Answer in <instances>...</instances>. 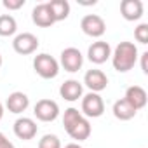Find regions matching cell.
Masks as SVG:
<instances>
[{"mask_svg": "<svg viewBox=\"0 0 148 148\" xmlns=\"http://www.w3.org/2000/svg\"><path fill=\"white\" fill-rule=\"evenodd\" d=\"M63 125L68 136L75 141H86L91 136V124L89 120L77 110V108H66L63 115Z\"/></svg>", "mask_w": 148, "mask_h": 148, "instance_id": "obj_1", "label": "cell"}, {"mask_svg": "<svg viewBox=\"0 0 148 148\" xmlns=\"http://www.w3.org/2000/svg\"><path fill=\"white\" fill-rule=\"evenodd\" d=\"M136 61H138V47L132 42H120L112 52V64L119 73L132 70Z\"/></svg>", "mask_w": 148, "mask_h": 148, "instance_id": "obj_2", "label": "cell"}, {"mask_svg": "<svg viewBox=\"0 0 148 148\" xmlns=\"http://www.w3.org/2000/svg\"><path fill=\"white\" fill-rule=\"evenodd\" d=\"M33 70H35V73H37L38 77H42L45 80H51V79L58 77V73H59V63L51 54L42 52V54H37L33 58Z\"/></svg>", "mask_w": 148, "mask_h": 148, "instance_id": "obj_3", "label": "cell"}, {"mask_svg": "<svg viewBox=\"0 0 148 148\" xmlns=\"http://www.w3.org/2000/svg\"><path fill=\"white\" fill-rule=\"evenodd\" d=\"M86 119H98L105 113V103L103 98L96 92H89L86 96H82V112H80Z\"/></svg>", "mask_w": 148, "mask_h": 148, "instance_id": "obj_4", "label": "cell"}, {"mask_svg": "<svg viewBox=\"0 0 148 148\" xmlns=\"http://www.w3.org/2000/svg\"><path fill=\"white\" fill-rule=\"evenodd\" d=\"M59 64L64 68V71L75 73L82 68L84 64V56L77 47H66L61 51V58H59Z\"/></svg>", "mask_w": 148, "mask_h": 148, "instance_id": "obj_5", "label": "cell"}, {"mask_svg": "<svg viewBox=\"0 0 148 148\" xmlns=\"http://www.w3.org/2000/svg\"><path fill=\"white\" fill-rule=\"evenodd\" d=\"M80 28L82 32L87 35V37H92V38H99L105 35L106 32V23L101 16L98 14H87L82 18L80 21Z\"/></svg>", "mask_w": 148, "mask_h": 148, "instance_id": "obj_6", "label": "cell"}, {"mask_svg": "<svg viewBox=\"0 0 148 148\" xmlns=\"http://www.w3.org/2000/svg\"><path fill=\"white\" fill-rule=\"evenodd\" d=\"M33 115L40 122H54L59 117V105L52 99H40L33 108Z\"/></svg>", "mask_w": 148, "mask_h": 148, "instance_id": "obj_7", "label": "cell"}, {"mask_svg": "<svg viewBox=\"0 0 148 148\" xmlns=\"http://www.w3.org/2000/svg\"><path fill=\"white\" fill-rule=\"evenodd\" d=\"M12 49L21 54V56H28V54H33L37 49H38V38L30 33V32H25V33H19L14 37L12 40Z\"/></svg>", "mask_w": 148, "mask_h": 148, "instance_id": "obj_8", "label": "cell"}, {"mask_svg": "<svg viewBox=\"0 0 148 148\" xmlns=\"http://www.w3.org/2000/svg\"><path fill=\"white\" fill-rule=\"evenodd\" d=\"M87 58L91 63L94 64H103L106 63L110 58H112V47L108 42L105 40H98V42H92L87 49Z\"/></svg>", "mask_w": 148, "mask_h": 148, "instance_id": "obj_9", "label": "cell"}, {"mask_svg": "<svg viewBox=\"0 0 148 148\" xmlns=\"http://www.w3.org/2000/svg\"><path fill=\"white\" fill-rule=\"evenodd\" d=\"M12 129H14V134H16L19 139H23V141L33 139V138L37 136V131H38L37 122H35L33 119H30V117H19V119L14 122Z\"/></svg>", "mask_w": 148, "mask_h": 148, "instance_id": "obj_10", "label": "cell"}, {"mask_svg": "<svg viewBox=\"0 0 148 148\" xmlns=\"http://www.w3.org/2000/svg\"><path fill=\"white\" fill-rule=\"evenodd\" d=\"M84 84L87 86V89L91 92L99 94L101 91L106 89L108 77L105 75V71H101V70H89V71H86V75H84Z\"/></svg>", "mask_w": 148, "mask_h": 148, "instance_id": "obj_11", "label": "cell"}, {"mask_svg": "<svg viewBox=\"0 0 148 148\" xmlns=\"http://www.w3.org/2000/svg\"><path fill=\"white\" fill-rule=\"evenodd\" d=\"M59 94L63 99L73 103V101H79L82 99V94H84V86L75 80V79H70V80H64L59 87Z\"/></svg>", "mask_w": 148, "mask_h": 148, "instance_id": "obj_12", "label": "cell"}, {"mask_svg": "<svg viewBox=\"0 0 148 148\" xmlns=\"http://www.w3.org/2000/svg\"><path fill=\"white\" fill-rule=\"evenodd\" d=\"M143 2L141 0H122L120 2V14L125 21H138L143 16Z\"/></svg>", "mask_w": 148, "mask_h": 148, "instance_id": "obj_13", "label": "cell"}, {"mask_svg": "<svg viewBox=\"0 0 148 148\" xmlns=\"http://www.w3.org/2000/svg\"><path fill=\"white\" fill-rule=\"evenodd\" d=\"M32 19H33V23H35L37 26H40V28H51V26L56 23L54 18H52V14H51V11H49L47 2L38 4V5L33 7V11H32Z\"/></svg>", "mask_w": 148, "mask_h": 148, "instance_id": "obj_14", "label": "cell"}, {"mask_svg": "<svg viewBox=\"0 0 148 148\" xmlns=\"http://www.w3.org/2000/svg\"><path fill=\"white\" fill-rule=\"evenodd\" d=\"M124 99L138 112V110H141V108L146 106L148 96H146V91H145L143 87H139V86H131V87H127Z\"/></svg>", "mask_w": 148, "mask_h": 148, "instance_id": "obj_15", "label": "cell"}, {"mask_svg": "<svg viewBox=\"0 0 148 148\" xmlns=\"http://www.w3.org/2000/svg\"><path fill=\"white\" fill-rule=\"evenodd\" d=\"M5 106H7V110L11 113L19 115L30 106V98L25 92H21V91H14L12 94H9V98L5 101Z\"/></svg>", "mask_w": 148, "mask_h": 148, "instance_id": "obj_16", "label": "cell"}, {"mask_svg": "<svg viewBox=\"0 0 148 148\" xmlns=\"http://www.w3.org/2000/svg\"><path fill=\"white\" fill-rule=\"evenodd\" d=\"M112 112H113V115H115V119H119V120H122V122H125V120H131V119H134L136 117V110L122 98V99H117L115 103H113V108H112Z\"/></svg>", "mask_w": 148, "mask_h": 148, "instance_id": "obj_17", "label": "cell"}, {"mask_svg": "<svg viewBox=\"0 0 148 148\" xmlns=\"http://www.w3.org/2000/svg\"><path fill=\"white\" fill-rule=\"evenodd\" d=\"M47 5H49V11L56 23L64 21L70 16V4L66 0H51V2H47Z\"/></svg>", "mask_w": 148, "mask_h": 148, "instance_id": "obj_18", "label": "cell"}, {"mask_svg": "<svg viewBox=\"0 0 148 148\" xmlns=\"http://www.w3.org/2000/svg\"><path fill=\"white\" fill-rule=\"evenodd\" d=\"M18 32V23L11 14L0 16V37H12Z\"/></svg>", "mask_w": 148, "mask_h": 148, "instance_id": "obj_19", "label": "cell"}, {"mask_svg": "<svg viewBox=\"0 0 148 148\" xmlns=\"http://www.w3.org/2000/svg\"><path fill=\"white\" fill-rule=\"evenodd\" d=\"M38 148H61V141L56 134H44L38 141Z\"/></svg>", "mask_w": 148, "mask_h": 148, "instance_id": "obj_20", "label": "cell"}, {"mask_svg": "<svg viewBox=\"0 0 148 148\" xmlns=\"http://www.w3.org/2000/svg\"><path fill=\"white\" fill-rule=\"evenodd\" d=\"M134 38H136L139 44H148V25H146V23H141V25L134 30Z\"/></svg>", "mask_w": 148, "mask_h": 148, "instance_id": "obj_21", "label": "cell"}, {"mask_svg": "<svg viewBox=\"0 0 148 148\" xmlns=\"http://www.w3.org/2000/svg\"><path fill=\"white\" fill-rule=\"evenodd\" d=\"M4 7L9 9V11H18L25 5V0H4Z\"/></svg>", "mask_w": 148, "mask_h": 148, "instance_id": "obj_22", "label": "cell"}, {"mask_svg": "<svg viewBox=\"0 0 148 148\" xmlns=\"http://www.w3.org/2000/svg\"><path fill=\"white\" fill-rule=\"evenodd\" d=\"M0 148H16V146L7 139V136H5L4 132H0Z\"/></svg>", "mask_w": 148, "mask_h": 148, "instance_id": "obj_23", "label": "cell"}, {"mask_svg": "<svg viewBox=\"0 0 148 148\" xmlns=\"http://www.w3.org/2000/svg\"><path fill=\"white\" fill-rule=\"evenodd\" d=\"M141 70H143L145 75L148 73V52H143L141 54Z\"/></svg>", "mask_w": 148, "mask_h": 148, "instance_id": "obj_24", "label": "cell"}, {"mask_svg": "<svg viewBox=\"0 0 148 148\" xmlns=\"http://www.w3.org/2000/svg\"><path fill=\"white\" fill-rule=\"evenodd\" d=\"M64 148H82V146H80L79 143H70V145H66Z\"/></svg>", "mask_w": 148, "mask_h": 148, "instance_id": "obj_25", "label": "cell"}, {"mask_svg": "<svg viewBox=\"0 0 148 148\" xmlns=\"http://www.w3.org/2000/svg\"><path fill=\"white\" fill-rule=\"evenodd\" d=\"M2 117H4V106H2V103H0V120H2Z\"/></svg>", "mask_w": 148, "mask_h": 148, "instance_id": "obj_26", "label": "cell"}, {"mask_svg": "<svg viewBox=\"0 0 148 148\" xmlns=\"http://www.w3.org/2000/svg\"><path fill=\"white\" fill-rule=\"evenodd\" d=\"M2 63H4V61H2V54H0V68H2Z\"/></svg>", "mask_w": 148, "mask_h": 148, "instance_id": "obj_27", "label": "cell"}]
</instances>
